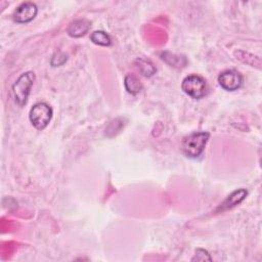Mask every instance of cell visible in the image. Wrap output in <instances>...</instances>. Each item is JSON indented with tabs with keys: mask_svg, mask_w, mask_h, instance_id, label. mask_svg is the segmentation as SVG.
I'll use <instances>...</instances> for the list:
<instances>
[{
	"mask_svg": "<svg viewBox=\"0 0 262 262\" xmlns=\"http://www.w3.org/2000/svg\"><path fill=\"white\" fill-rule=\"evenodd\" d=\"M210 138L209 132H194L185 136L182 140V150L188 158L195 159L202 155Z\"/></svg>",
	"mask_w": 262,
	"mask_h": 262,
	"instance_id": "cell-1",
	"label": "cell"
},
{
	"mask_svg": "<svg viewBox=\"0 0 262 262\" xmlns=\"http://www.w3.org/2000/svg\"><path fill=\"white\" fill-rule=\"evenodd\" d=\"M35 81V74L33 72H26L21 74L12 85V93L15 102L23 106L28 100L31 88Z\"/></svg>",
	"mask_w": 262,
	"mask_h": 262,
	"instance_id": "cell-2",
	"label": "cell"
},
{
	"mask_svg": "<svg viewBox=\"0 0 262 262\" xmlns=\"http://www.w3.org/2000/svg\"><path fill=\"white\" fill-rule=\"evenodd\" d=\"M53 111L51 106L45 102H38L30 110L29 118L33 126L38 130L45 129L51 121Z\"/></svg>",
	"mask_w": 262,
	"mask_h": 262,
	"instance_id": "cell-3",
	"label": "cell"
},
{
	"mask_svg": "<svg viewBox=\"0 0 262 262\" xmlns=\"http://www.w3.org/2000/svg\"><path fill=\"white\" fill-rule=\"evenodd\" d=\"M181 88L184 93L195 99H200L207 94V83L205 79L199 75L185 77L181 83Z\"/></svg>",
	"mask_w": 262,
	"mask_h": 262,
	"instance_id": "cell-4",
	"label": "cell"
},
{
	"mask_svg": "<svg viewBox=\"0 0 262 262\" xmlns=\"http://www.w3.org/2000/svg\"><path fill=\"white\" fill-rule=\"evenodd\" d=\"M218 83L226 91H235L243 84V76L235 70H226L218 76Z\"/></svg>",
	"mask_w": 262,
	"mask_h": 262,
	"instance_id": "cell-5",
	"label": "cell"
},
{
	"mask_svg": "<svg viewBox=\"0 0 262 262\" xmlns=\"http://www.w3.org/2000/svg\"><path fill=\"white\" fill-rule=\"evenodd\" d=\"M38 12L37 5L33 2L21 3L13 13L14 21L18 24H27L33 20Z\"/></svg>",
	"mask_w": 262,
	"mask_h": 262,
	"instance_id": "cell-6",
	"label": "cell"
},
{
	"mask_svg": "<svg viewBox=\"0 0 262 262\" xmlns=\"http://www.w3.org/2000/svg\"><path fill=\"white\" fill-rule=\"evenodd\" d=\"M91 23L86 19V18H81V19H76L72 21L69 27H68V34L72 38H80L84 36L90 29Z\"/></svg>",
	"mask_w": 262,
	"mask_h": 262,
	"instance_id": "cell-7",
	"label": "cell"
},
{
	"mask_svg": "<svg viewBox=\"0 0 262 262\" xmlns=\"http://www.w3.org/2000/svg\"><path fill=\"white\" fill-rule=\"evenodd\" d=\"M248 194V191L244 188H241V189H237L235 191H233L230 195H228V198L221 204V206L219 207V209L221 211H225V210H228V209H231L233 208L234 206L238 205L245 198L246 195Z\"/></svg>",
	"mask_w": 262,
	"mask_h": 262,
	"instance_id": "cell-8",
	"label": "cell"
},
{
	"mask_svg": "<svg viewBox=\"0 0 262 262\" xmlns=\"http://www.w3.org/2000/svg\"><path fill=\"white\" fill-rule=\"evenodd\" d=\"M161 58L174 68H183L186 66L187 60L182 55H177L174 53H171L169 51H164L161 53Z\"/></svg>",
	"mask_w": 262,
	"mask_h": 262,
	"instance_id": "cell-9",
	"label": "cell"
},
{
	"mask_svg": "<svg viewBox=\"0 0 262 262\" xmlns=\"http://www.w3.org/2000/svg\"><path fill=\"white\" fill-rule=\"evenodd\" d=\"M124 85H125V88H126L127 92H129L131 94H137L142 89V84L137 79V77L132 75V74H129L125 77Z\"/></svg>",
	"mask_w": 262,
	"mask_h": 262,
	"instance_id": "cell-10",
	"label": "cell"
},
{
	"mask_svg": "<svg viewBox=\"0 0 262 262\" xmlns=\"http://www.w3.org/2000/svg\"><path fill=\"white\" fill-rule=\"evenodd\" d=\"M135 64L137 66L138 70L144 77H151L156 74L157 69L154 66V63L149 60L143 59V58H137L135 60Z\"/></svg>",
	"mask_w": 262,
	"mask_h": 262,
	"instance_id": "cell-11",
	"label": "cell"
},
{
	"mask_svg": "<svg viewBox=\"0 0 262 262\" xmlns=\"http://www.w3.org/2000/svg\"><path fill=\"white\" fill-rule=\"evenodd\" d=\"M90 40L99 46H110L112 43L111 37L103 31H94L90 35Z\"/></svg>",
	"mask_w": 262,
	"mask_h": 262,
	"instance_id": "cell-12",
	"label": "cell"
},
{
	"mask_svg": "<svg viewBox=\"0 0 262 262\" xmlns=\"http://www.w3.org/2000/svg\"><path fill=\"white\" fill-rule=\"evenodd\" d=\"M68 59V56L67 54L58 51V52H55L52 57H51V60H50V63L52 67H60L62 66Z\"/></svg>",
	"mask_w": 262,
	"mask_h": 262,
	"instance_id": "cell-13",
	"label": "cell"
},
{
	"mask_svg": "<svg viewBox=\"0 0 262 262\" xmlns=\"http://www.w3.org/2000/svg\"><path fill=\"white\" fill-rule=\"evenodd\" d=\"M211 261L212 258L210 256V254L208 253V251L204 250V249H196L194 256L192 257L191 261Z\"/></svg>",
	"mask_w": 262,
	"mask_h": 262,
	"instance_id": "cell-14",
	"label": "cell"
}]
</instances>
